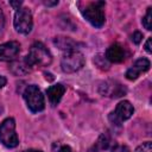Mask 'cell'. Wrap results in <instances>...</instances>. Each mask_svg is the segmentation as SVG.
Listing matches in <instances>:
<instances>
[{
    "label": "cell",
    "instance_id": "obj_1",
    "mask_svg": "<svg viewBox=\"0 0 152 152\" xmlns=\"http://www.w3.org/2000/svg\"><path fill=\"white\" fill-rule=\"evenodd\" d=\"M25 58L31 66H33V65L48 66L52 62V56H51L50 51L40 42H36L32 44V46L28 51V55Z\"/></svg>",
    "mask_w": 152,
    "mask_h": 152
},
{
    "label": "cell",
    "instance_id": "obj_2",
    "mask_svg": "<svg viewBox=\"0 0 152 152\" xmlns=\"http://www.w3.org/2000/svg\"><path fill=\"white\" fill-rule=\"evenodd\" d=\"M103 7H104V2L103 1H95V2L89 4L82 11V14L93 26L101 27L106 21Z\"/></svg>",
    "mask_w": 152,
    "mask_h": 152
},
{
    "label": "cell",
    "instance_id": "obj_3",
    "mask_svg": "<svg viewBox=\"0 0 152 152\" xmlns=\"http://www.w3.org/2000/svg\"><path fill=\"white\" fill-rule=\"evenodd\" d=\"M0 142L6 147H15L19 144L15 133V121L12 118L5 119L0 125Z\"/></svg>",
    "mask_w": 152,
    "mask_h": 152
},
{
    "label": "cell",
    "instance_id": "obj_4",
    "mask_svg": "<svg viewBox=\"0 0 152 152\" xmlns=\"http://www.w3.org/2000/svg\"><path fill=\"white\" fill-rule=\"evenodd\" d=\"M83 65H84V56L77 50L66 51L63 55L62 61H61L62 70L64 72H68V74L76 72Z\"/></svg>",
    "mask_w": 152,
    "mask_h": 152
},
{
    "label": "cell",
    "instance_id": "obj_5",
    "mask_svg": "<svg viewBox=\"0 0 152 152\" xmlns=\"http://www.w3.org/2000/svg\"><path fill=\"white\" fill-rule=\"evenodd\" d=\"M24 99L31 112L37 113L44 109V96L37 86H28L24 91Z\"/></svg>",
    "mask_w": 152,
    "mask_h": 152
},
{
    "label": "cell",
    "instance_id": "obj_6",
    "mask_svg": "<svg viewBox=\"0 0 152 152\" xmlns=\"http://www.w3.org/2000/svg\"><path fill=\"white\" fill-rule=\"evenodd\" d=\"M13 23H14V28L19 33H23V34L30 33L32 30V25H33L31 11L26 7L17 10V12L14 14Z\"/></svg>",
    "mask_w": 152,
    "mask_h": 152
},
{
    "label": "cell",
    "instance_id": "obj_7",
    "mask_svg": "<svg viewBox=\"0 0 152 152\" xmlns=\"http://www.w3.org/2000/svg\"><path fill=\"white\" fill-rule=\"evenodd\" d=\"M133 112H134L133 106L128 101H121L118 103L115 110L113 113H110L109 120L115 125H120L121 121L129 119L133 115Z\"/></svg>",
    "mask_w": 152,
    "mask_h": 152
},
{
    "label": "cell",
    "instance_id": "obj_8",
    "mask_svg": "<svg viewBox=\"0 0 152 152\" xmlns=\"http://www.w3.org/2000/svg\"><path fill=\"white\" fill-rule=\"evenodd\" d=\"M20 51V45L18 42H8L0 45V61H14Z\"/></svg>",
    "mask_w": 152,
    "mask_h": 152
},
{
    "label": "cell",
    "instance_id": "obj_9",
    "mask_svg": "<svg viewBox=\"0 0 152 152\" xmlns=\"http://www.w3.org/2000/svg\"><path fill=\"white\" fill-rule=\"evenodd\" d=\"M150 69V61L147 58H139L135 61V63L127 70L126 72V77L131 81L137 80L139 77L140 74L147 71Z\"/></svg>",
    "mask_w": 152,
    "mask_h": 152
},
{
    "label": "cell",
    "instance_id": "obj_10",
    "mask_svg": "<svg viewBox=\"0 0 152 152\" xmlns=\"http://www.w3.org/2000/svg\"><path fill=\"white\" fill-rule=\"evenodd\" d=\"M104 57L107 61H109L112 63H121L126 58V51H125L122 45L115 43V44H112L107 49Z\"/></svg>",
    "mask_w": 152,
    "mask_h": 152
},
{
    "label": "cell",
    "instance_id": "obj_11",
    "mask_svg": "<svg viewBox=\"0 0 152 152\" xmlns=\"http://www.w3.org/2000/svg\"><path fill=\"white\" fill-rule=\"evenodd\" d=\"M65 93V87L61 83L58 84H55V86H51L48 88L46 90V94H48V97H49V101L52 106H56L58 104V102L61 101L62 96L64 95Z\"/></svg>",
    "mask_w": 152,
    "mask_h": 152
},
{
    "label": "cell",
    "instance_id": "obj_12",
    "mask_svg": "<svg viewBox=\"0 0 152 152\" xmlns=\"http://www.w3.org/2000/svg\"><path fill=\"white\" fill-rule=\"evenodd\" d=\"M116 82H106L103 83V88L104 90H101V94H103L104 96H110V97H120L122 96L126 90L121 87V84L115 86Z\"/></svg>",
    "mask_w": 152,
    "mask_h": 152
},
{
    "label": "cell",
    "instance_id": "obj_13",
    "mask_svg": "<svg viewBox=\"0 0 152 152\" xmlns=\"http://www.w3.org/2000/svg\"><path fill=\"white\" fill-rule=\"evenodd\" d=\"M31 65L28 64V62L26 61V58H23V59H14L11 65H10V69L11 71L14 74V75H25L27 72H30L31 70Z\"/></svg>",
    "mask_w": 152,
    "mask_h": 152
},
{
    "label": "cell",
    "instance_id": "obj_14",
    "mask_svg": "<svg viewBox=\"0 0 152 152\" xmlns=\"http://www.w3.org/2000/svg\"><path fill=\"white\" fill-rule=\"evenodd\" d=\"M53 43L57 48H59L61 50H65V51L76 50V46L78 45L75 40H72L69 37H56L53 39Z\"/></svg>",
    "mask_w": 152,
    "mask_h": 152
},
{
    "label": "cell",
    "instance_id": "obj_15",
    "mask_svg": "<svg viewBox=\"0 0 152 152\" xmlns=\"http://www.w3.org/2000/svg\"><path fill=\"white\" fill-rule=\"evenodd\" d=\"M109 142H110L109 135H108L107 133H102V134L99 137V139H97V141H96L95 144H97V145L101 147V150L103 151V150H107V148H108Z\"/></svg>",
    "mask_w": 152,
    "mask_h": 152
},
{
    "label": "cell",
    "instance_id": "obj_16",
    "mask_svg": "<svg viewBox=\"0 0 152 152\" xmlns=\"http://www.w3.org/2000/svg\"><path fill=\"white\" fill-rule=\"evenodd\" d=\"M151 21H152V8L148 7L147 8V12L145 14V17L142 18V25L146 30H151Z\"/></svg>",
    "mask_w": 152,
    "mask_h": 152
},
{
    "label": "cell",
    "instance_id": "obj_17",
    "mask_svg": "<svg viewBox=\"0 0 152 152\" xmlns=\"http://www.w3.org/2000/svg\"><path fill=\"white\" fill-rule=\"evenodd\" d=\"M135 152H152V144H151V141H146V142L139 145L137 147Z\"/></svg>",
    "mask_w": 152,
    "mask_h": 152
},
{
    "label": "cell",
    "instance_id": "obj_18",
    "mask_svg": "<svg viewBox=\"0 0 152 152\" xmlns=\"http://www.w3.org/2000/svg\"><path fill=\"white\" fill-rule=\"evenodd\" d=\"M141 39H142V34H141V32L135 31V32L132 34V40H133L135 44H139V43L141 42Z\"/></svg>",
    "mask_w": 152,
    "mask_h": 152
},
{
    "label": "cell",
    "instance_id": "obj_19",
    "mask_svg": "<svg viewBox=\"0 0 152 152\" xmlns=\"http://www.w3.org/2000/svg\"><path fill=\"white\" fill-rule=\"evenodd\" d=\"M112 152H128V148L127 146H124V145H118L113 148Z\"/></svg>",
    "mask_w": 152,
    "mask_h": 152
},
{
    "label": "cell",
    "instance_id": "obj_20",
    "mask_svg": "<svg viewBox=\"0 0 152 152\" xmlns=\"http://www.w3.org/2000/svg\"><path fill=\"white\" fill-rule=\"evenodd\" d=\"M87 152H102V150H101V147H100L97 144H95V145H93Z\"/></svg>",
    "mask_w": 152,
    "mask_h": 152
},
{
    "label": "cell",
    "instance_id": "obj_21",
    "mask_svg": "<svg viewBox=\"0 0 152 152\" xmlns=\"http://www.w3.org/2000/svg\"><path fill=\"white\" fill-rule=\"evenodd\" d=\"M151 42H152V39H151V38H148V39L146 40V43H145V50H146L148 53H151V52H152V49H151Z\"/></svg>",
    "mask_w": 152,
    "mask_h": 152
},
{
    "label": "cell",
    "instance_id": "obj_22",
    "mask_svg": "<svg viewBox=\"0 0 152 152\" xmlns=\"http://www.w3.org/2000/svg\"><path fill=\"white\" fill-rule=\"evenodd\" d=\"M10 4H11V6L14 7V10H19V8H20V5H21L23 2H21V1H11Z\"/></svg>",
    "mask_w": 152,
    "mask_h": 152
},
{
    "label": "cell",
    "instance_id": "obj_23",
    "mask_svg": "<svg viewBox=\"0 0 152 152\" xmlns=\"http://www.w3.org/2000/svg\"><path fill=\"white\" fill-rule=\"evenodd\" d=\"M4 24H5V17H4L2 11L0 10V30L4 27Z\"/></svg>",
    "mask_w": 152,
    "mask_h": 152
},
{
    "label": "cell",
    "instance_id": "obj_24",
    "mask_svg": "<svg viewBox=\"0 0 152 152\" xmlns=\"http://www.w3.org/2000/svg\"><path fill=\"white\" fill-rule=\"evenodd\" d=\"M58 152H72V151H71V148H70L69 146L64 145V146H62V147L58 150Z\"/></svg>",
    "mask_w": 152,
    "mask_h": 152
},
{
    "label": "cell",
    "instance_id": "obj_25",
    "mask_svg": "<svg viewBox=\"0 0 152 152\" xmlns=\"http://www.w3.org/2000/svg\"><path fill=\"white\" fill-rule=\"evenodd\" d=\"M44 4H45L46 6H55V5L58 4V1H57V0H56V1H44Z\"/></svg>",
    "mask_w": 152,
    "mask_h": 152
},
{
    "label": "cell",
    "instance_id": "obj_26",
    "mask_svg": "<svg viewBox=\"0 0 152 152\" xmlns=\"http://www.w3.org/2000/svg\"><path fill=\"white\" fill-rule=\"evenodd\" d=\"M6 84V78L4 76H0V89Z\"/></svg>",
    "mask_w": 152,
    "mask_h": 152
},
{
    "label": "cell",
    "instance_id": "obj_27",
    "mask_svg": "<svg viewBox=\"0 0 152 152\" xmlns=\"http://www.w3.org/2000/svg\"><path fill=\"white\" fill-rule=\"evenodd\" d=\"M25 152H42V151H38V150H27Z\"/></svg>",
    "mask_w": 152,
    "mask_h": 152
}]
</instances>
